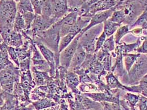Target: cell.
<instances>
[{"label":"cell","instance_id":"obj_10","mask_svg":"<svg viewBox=\"0 0 147 110\" xmlns=\"http://www.w3.org/2000/svg\"><path fill=\"white\" fill-rule=\"evenodd\" d=\"M86 52L82 46L78 43L76 51L74 55L70 65L68 71L74 72L77 69L79 68L85 59Z\"/></svg>","mask_w":147,"mask_h":110},{"label":"cell","instance_id":"obj_13","mask_svg":"<svg viewBox=\"0 0 147 110\" xmlns=\"http://www.w3.org/2000/svg\"><path fill=\"white\" fill-rule=\"evenodd\" d=\"M13 63L8 52L7 45L3 42L0 43V71Z\"/></svg>","mask_w":147,"mask_h":110},{"label":"cell","instance_id":"obj_14","mask_svg":"<svg viewBox=\"0 0 147 110\" xmlns=\"http://www.w3.org/2000/svg\"><path fill=\"white\" fill-rule=\"evenodd\" d=\"M58 103L51 99L45 97L32 103V105L36 110H42L57 105Z\"/></svg>","mask_w":147,"mask_h":110},{"label":"cell","instance_id":"obj_36","mask_svg":"<svg viewBox=\"0 0 147 110\" xmlns=\"http://www.w3.org/2000/svg\"><path fill=\"white\" fill-rule=\"evenodd\" d=\"M130 33H132L134 35L136 36H140L143 33V29L142 28H136L135 29H133L130 31Z\"/></svg>","mask_w":147,"mask_h":110},{"label":"cell","instance_id":"obj_12","mask_svg":"<svg viewBox=\"0 0 147 110\" xmlns=\"http://www.w3.org/2000/svg\"><path fill=\"white\" fill-rule=\"evenodd\" d=\"M66 86L70 88L75 95L80 94V91L78 89L80 83L79 75L74 72L68 71L65 77Z\"/></svg>","mask_w":147,"mask_h":110},{"label":"cell","instance_id":"obj_43","mask_svg":"<svg viewBox=\"0 0 147 110\" xmlns=\"http://www.w3.org/2000/svg\"><path fill=\"white\" fill-rule=\"evenodd\" d=\"M14 1H16V2H18V1H19V0H14Z\"/></svg>","mask_w":147,"mask_h":110},{"label":"cell","instance_id":"obj_8","mask_svg":"<svg viewBox=\"0 0 147 110\" xmlns=\"http://www.w3.org/2000/svg\"><path fill=\"white\" fill-rule=\"evenodd\" d=\"M78 17V14L77 11H71L61 19V27L60 31L61 37L69 34L71 28L76 21Z\"/></svg>","mask_w":147,"mask_h":110},{"label":"cell","instance_id":"obj_20","mask_svg":"<svg viewBox=\"0 0 147 110\" xmlns=\"http://www.w3.org/2000/svg\"><path fill=\"white\" fill-rule=\"evenodd\" d=\"M100 0H83L80 7L76 9L78 16L86 15L88 12V9L92 5Z\"/></svg>","mask_w":147,"mask_h":110},{"label":"cell","instance_id":"obj_19","mask_svg":"<svg viewBox=\"0 0 147 110\" xmlns=\"http://www.w3.org/2000/svg\"><path fill=\"white\" fill-rule=\"evenodd\" d=\"M140 53L134 55L130 53L123 54L124 58V62L125 65V70L127 72H129L134 64L136 63L137 60L140 57Z\"/></svg>","mask_w":147,"mask_h":110},{"label":"cell","instance_id":"obj_1","mask_svg":"<svg viewBox=\"0 0 147 110\" xmlns=\"http://www.w3.org/2000/svg\"><path fill=\"white\" fill-rule=\"evenodd\" d=\"M17 13V2L14 0L0 1V35L3 41L13 30Z\"/></svg>","mask_w":147,"mask_h":110},{"label":"cell","instance_id":"obj_17","mask_svg":"<svg viewBox=\"0 0 147 110\" xmlns=\"http://www.w3.org/2000/svg\"><path fill=\"white\" fill-rule=\"evenodd\" d=\"M17 12L21 15H24L27 12L34 13L30 0H19L17 2Z\"/></svg>","mask_w":147,"mask_h":110},{"label":"cell","instance_id":"obj_11","mask_svg":"<svg viewBox=\"0 0 147 110\" xmlns=\"http://www.w3.org/2000/svg\"><path fill=\"white\" fill-rule=\"evenodd\" d=\"M3 43L8 46L15 48L22 46L24 43L22 33L13 30L3 40Z\"/></svg>","mask_w":147,"mask_h":110},{"label":"cell","instance_id":"obj_42","mask_svg":"<svg viewBox=\"0 0 147 110\" xmlns=\"http://www.w3.org/2000/svg\"><path fill=\"white\" fill-rule=\"evenodd\" d=\"M3 39H2V37H1V35H0V43H3Z\"/></svg>","mask_w":147,"mask_h":110},{"label":"cell","instance_id":"obj_37","mask_svg":"<svg viewBox=\"0 0 147 110\" xmlns=\"http://www.w3.org/2000/svg\"><path fill=\"white\" fill-rule=\"evenodd\" d=\"M36 110L34 107L33 106V105H28L27 106H25V107H21L20 110Z\"/></svg>","mask_w":147,"mask_h":110},{"label":"cell","instance_id":"obj_41","mask_svg":"<svg viewBox=\"0 0 147 110\" xmlns=\"http://www.w3.org/2000/svg\"><path fill=\"white\" fill-rule=\"evenodd\" d=\"M3 93V90L2 89L1 87V85H0V95H1V94H2Z\"/></svg>","mask_w":147,"mask_h":110},{"label":"cell","instance_id":"obj_15","mask_svg":"<svg viewBox=\"0 0 147 110\" xmlns=\"http://www.w3.org/2000/svg\"><path fill=\"white\" fill-rule=\"evenodd\" d=\"M106 79L107 81V85L111 89H120L122 90H125V86L122 85L121 82L118 80L117 78L113 72H108L106 75Z\"/></svg>","mask_w":147,"mask_h":110},{"label":"cell","instance_id":"obj_25","mask_svg":"<svg viewBox=\"0 0 147 110\" xmlns=\"http://www.w3.org/2000/svg\"><path fill=\"white\" fill-rule=\"evenodd\" d=\"M115 42L114 36L112 35L109 37H108L105 40L101 50L105 52L110 53V52L115 50Z\"/></svg>","mask_w":147,"mask_h":110},{"label":"cell","instance_id":"obj_5","mask_svg":"<svg viewBox=\"0 0 147 110\" xmlns=\"http://www.w3.org/2000/svg\"><path fill=\"white\" fill-rule=\"evenodd\" d=\"M147 74V55H140V57L128 72L129 83L135 85Z\"/></svg>","mask_w":147,"mask_h":110},{"label":"cell","instance_id":"obj_7","mask_svg":"<svg viewBox=\"0 0 147 110\" xmlns=\"http://www.w3.org/2000/svg\"><path fill=\"white\" fill-rule=\"evenodd\" d=\"M36 45L44 59L47 61L50 66V71L49 72V75L51 77H55L57 69L54 53L42 43H38Z\"/></svg>","mask_w":147,"mask_h":110},{"label":"cell","instance_id":"obj_26","mask_svg":"<svg viewBox=\"0 0 147 110\" xmlns=\"http://www.w3.org/2000/svg\"><path fill=\"white\" fill-rule=\"evenodd\" d=\"M22 15L26 24V30L30 29L33 22L36 18V15L33 12H27Z\"/></svg>","mask_w":147,"mask_h":110},{"label":"cell","instance_id":"obj_32","mask_svg":"<svg viewBox=\"0 0 147 110\" xmlns=\"http://www.w3.org/2000/svg\"><path fill=\"white\" fill-rule=\"evenodd\" d=\"M106 35L105 34L104 32H102L101 35H100V37H98L96 43V48L95 53L98 51L100 50H101V49L102 48L103 44L105 41V40H106Z\"/></svg>","mask_w":147,"mask_h":110},{"label":"cell","instance_id":"obj_39","mask_svg":"<svg viewBox=\"0 0 147 110\" xmlns=\"http://www.w3.org/2000/svg\"><path fill=\"white\" fill-rule=\"evenodd\" d=\"M125 1L126 0H115V1L116 3V6H118V5H122V3H123L125 2Z\"/></svg>","mask_w":147,"mask_h":110},{"label":"cell","instance_id":"obj_31","mask_svg":"<svg viewBox=\"0 0 147 110\" xmlns=\"http://www.w3.org/2000/svg\"><path fill=\"white\" fill-rule=\"evenodd\" d=\"M83 0H67V5L69 12L76 11L80 7Z\"/></svg>","mask_w":147,"mask_h":110},{"label":"cell","instance_id":"obj_3","mask_svg":"<svg viewBox=\"0 0 147 110\" xmlns=\"http://www.w3.org/2000/svg\"><path fill=\"white\" fill-rule=\"evenodd\" d=\"M21 71L14 63L0 71V85L4 92L13 94L15 83L20 82Z\"/></svg>","mask_w":147,"mask_h":110},{"label":"cell","instance_id":"obj_16","mask_svg":"<svg viewBox=\"0 0 147 110\" xmlns=\"http://www.w3.org/2000/svg\"><path fill=\"white\" fill-rule=\"evenodd\" d=\"M121 24L112 22L109 19L103 23V32L106 34V37L113 35V34L117 31L121 27Z\"/></svg>","mask_w":147,"mask_h":110},{"label":"cell","instance_id":"obj_27","mask_svg":"<svg viewBox=\"0 0 147 110\" xmlns=\"http://www.w3.org/2000/svg\"><path fill=\"white\" fill-rule=\"evenodd\" d=\"M101 64L102 65L103 67V69L106 71L107 72H111V68H112V56L111 53H109L107 55L102 61L101 62Z\"/></svg>","mask_w":147,"mask_h":110},{"label":"cell","instance_id":"obj_24","mask_svg":"<svg viewBox=\"0 0 147 110\" xmlns=\"http://www.w3.org/2000/svg\"><path fill=\"white\" fill-rule=\"evenodd\" d=\"M129 32V27L128 25H125L120 27L116 31V33L114 37L115 44L119 43L122 38Z\"/></svg>","mask_w":147,"mask_h":110},{"label":"cell","instance_id":"obj_6","mask_svg":"<svg viewBox=\"0 0 147 110\" xmlns=\"http://www.w3.org/2000/svg\"><path fill=\"white\" fill-rule=\"evenodd\" d=\"M81 36L80 33H79L66 48L60 52V66L64 67L67 70L69 68L74 55L76 51L78 45L79 40Z\"/></svg>","mask_w":147,"mask_h":110},{"label":"cell","instance_id":"obj_30","mask_svg":"<svg viewBox=\"0 0 147 110\" xmlns=\"http://www.w3.org/2000/svg\"><path fill=\"white\" fill-rule=\"evenodd\" d=\"M34 13L37 15H42L43 2L39 0H30Z\"/></svg>","mask_w":147,"mask_h":110},{"label":"cell","instance_id":"obj_29","mask_svg":"<svg viewBox=\"0 0 147 110\" xmlns=\"http://www.w3.org/2000/svg\"><path fill=\"white\" fill-rule=\"evenodd\" d=\"M7 49L8 52L10 59L12 60V61L13 62V63L16 66L19 67L20 61H19V59L18 58L15 47L7 46Z\"/></svg>","mask_w":147,"mask_h":110},{"label":"cell","instance_id":"obj_35","mask_svg":"<svg viewBox=\"0 0 147 110\" xmlns=\"http://www.w3.org/2000/svg\"><path fill=\"white\" fill-rule=\"evenodd\" d=\"M59 104H60V106L59 107V110H69L67 105L66 104L65 101L63 99L61 100Z\"/></svg>","mask_w":147,"mask_h":110},{"label":"cell","instance_id":"obj_44","mask_svg":"<svg viewBox=\"0 0 147 110\" xmlns=\"http://www.w3.org/2000/svg\"><path fill=\"white\" fill-rule=\"evenodd\" d=\"M39 1H42V2H43L45 0H39Z\"/></svg>","mask_w":147,"mask_h":110},{"label":"cell","instance_id":"obj_18","mask_svg":"<svg viewBox=\"0 0 147 110\" xmlns=\"http://www.w3.org/2000/svg\"><path fill=\"white\" fill-rule=\"evenodd\" d=\"M53 0H45L43 2L42 15L46 19H51L53 18Z\"/></svg>","mask_w":147,"mask_h":110},{"label":"cell","instance_id":"obj_45","mask_svg":"<svg viewBox=\"0 0 147 110\" xmlns=\"http://www.w3.org/2000/svg\"><path fill=\"white\" fill-rule=\"evenodd\" d=\"M1 1V0H0V1Z\"/></svg>","mask_w":147,"mask_h":110},{"label":"cell","instance_id":"obj_28","mask_svg":"<svg viewBox=\"0 0 147 110\" xmlns=\"http://www.w3.org/2000/svg\"><path fill=\"white\" fill-rule=\"evenodd\" d=\"M98 90V88L92 83H81V85H79V90L82 93H87L91 91H96Z\"/></svg>","mask_w":147,"mask_h":110},{"label":"cell","instance_id":"obj_21","mask_svg":"<svg viewBox=\"0 0 147 110\" xmlns=\"http://www.w3.org/2000/svg\"><path fill=\"white\" fill-rule=\"evenodd\" d=\"M26 24L23 15L17 12L14 22L13 30L17 32L21 33L22 31L26 30Z\"/></svg>","mask_w":147,"mask_h":110},{"label":"cell","instance_id":"obj_23","mask_svg":"<svg viewBox=\"0 0 147 110\" xmlns=\"http://www.w3.org/2000/svg\"><path fill=\"white\" fill-rule=\"evenodd\" d=\"M75 36L71 33L67 34L66 35L60 38V43H59V53L62 51L65 48L70 44L74 39H75Z\"/></svg>","mask_w":147,"mask_h":110},{"label":"cell","instance_id":"obj_22","mask_svg":"<svg viewBox=\"0 0 147 110\" xmlns=\"http://www.w3.org/2000/svg\"><path fill=\"white\" fill-rule=\"evenodd\" d=\"M109 19L112 22L119 24L123 23L125 19V15L122 9L114 11Z\"/></svg>","mask_w":147,"mask_h":110},{"label":"cell","instance_id":"obj_9","mask_svg":"<svg viewBox=\"0 0 147 110\" xmlns=\"http://www.w3.org/2000/svg\"><path fill=\"white\" fill-rule=\"evenodd\" d=\"M113 11H112V9H111L109 10L99 11L98 12H96L95 14H94L91 17V21L88 25L81 31L80 34L82 35L85 31H86L93 27L103 23L110 18L113 13Z\"/></svg>","mask_w":147,"mask_h":110},{"label":"cell","instance_id":"obj_34","mask_svg":"<svg viewBox=\"0 0 147 110\" xmlns=\"http://www.w3.org/2000/svg\"><path fill=\"white\" fill-rule=\"evenodd\" d=\"M136 51L138 53H147V38L143 41L142 46L137 49Z\"/></svg>","mask_w":147,"mask_h":110},{"label":"cell","instance_id":"obj_38","mask_svg":"<svg viewBox=\"0 0 147 110\" xmlns=\"http://www.w3.org/2000/svg\"><path fill=\"white\" fill-rule=\"evenodd\" d=\"M140 1L144 8V11H147V0H140Z\"/></svg>","mask_w":147,"mask_h":110},{"label":"cell","instance_id":"obj_2","mask_svg":"<svg viewBox=\"0 0 147 110\" xmlns=\"http://www.w3.org/2000/svg\"><path fill=\"white\" fill-rule=\"evenodd\" d=\"M61 19L54 23L49 29L39 33L33 37L36 44L42 43L51 50L55 55V61H59V43L60 40Z\"/></svg>","mask_w":147,"mask_h":110},{"label":"cell","instance_id":"obj_33","mask_svg":"<svg viewBox=\"0 0 147 110\" xmlns=\"http://www.w3.org/2000/svg\"><path fill=\"white\" fill-rule=\"evenodd\" d=\"M147 97L144 96L140 95V99L137 106L140 110H147Z\"/></svg>","mask_w":147,"mask_h":110},{"label":"cell","instance_id":"obj_40","mask_svg":"<svg viewBox=\"0 0 147 110\" xmlns=\"http://www.w3.org/2000/svg\"><path fill=\"white\" fill-rule=\"evenodd\" d=\"M140 0H126L127 2H134V1H140Z\"/></svg>","mask_w":147,"mask_h":110},{"label":"cell","instance_id":"obj_4","mask_svg":"<svg viewBox=\"0 0 147 110\" xmlns=\"http://www.w3.org/2000/svg\"><path fill=\"white\" fill-rule=\"evenodd\" d=\"M103 29V24H100L92 27L81 35L78 43L82 46L86 53H95L96 43L98 38L97 37Z\"/></svg>","mask_w":147,"mask_h":110}]
</instances>
